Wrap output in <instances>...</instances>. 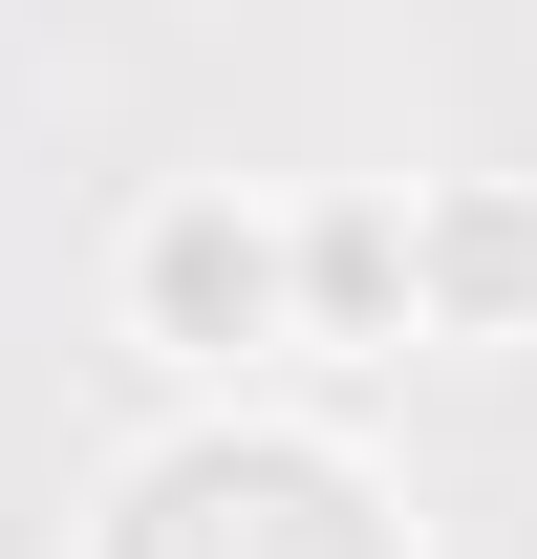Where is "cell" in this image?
I'll use <instances>...</instances> for the list:
<instances>
[{
	"label": "cell",
	"instance_id": "cell-4",
	"mask_svg": "<svg viewBox=\"0 0 537 559\" xmlns=\"http://www.w3.org/2000/svg\"><path fill=\"white\" fill-rule=\"evenodd\" d=\"M301 301L323 323H408V215H323L301 237Z\"/></svg>",
	"mask_w": 537,
	"mask_h": 559
},
{
	"label": "cell",
	"instance_id": "cell-3",
	"mask_svg": "<svg viewBox=\"0 0 537 559\" xmlns=\"http://www.w3.org/2000/svg\"><path fill=\"white\" fill-rule=\"evenodd\" d=\"M408 301L430 323H537V194H430L408 215Z\"/></svg>",
	"mask_w": 537,
	"mask_h": 559
},
{
	"label": "cell",
	"instance_id": "cell-1",
	"mask_svg": "<svg viewBox=\"0 0 537 559\" xmlns=\"http://www.w3.org/2000/svg\"><path fill=\"white\" fill-rule=\"evenodd\" d=\"M86 559H408V516L344 474L323 430H172Z\"/></svg>",
	"mask_w": 537,
	"mask_h": 559
},
{
	"label": "cell",
	"instance_id": "cell-2",
	"mask_svg": "<svg viewBox=\"0 0 537 559\" xmlns=\"http://www.w3.org/2000/svg\"><path fill=\"white\" fill-rule=\"evenodd\" d=\"M130 323L172 366H259L279 323H301V237H279V215H237V194H172L130 237Z\"/></svg>",
	"mask_w": 537,
	"mask_h": 559
}]
</instances>
